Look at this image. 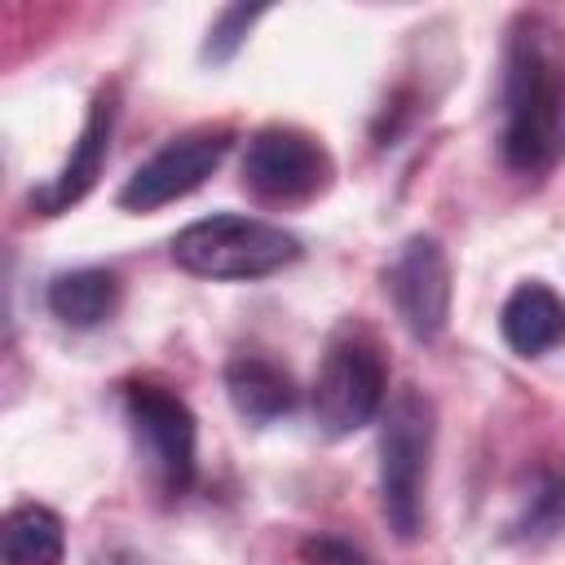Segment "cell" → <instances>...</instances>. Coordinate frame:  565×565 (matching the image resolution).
Masks as SVG:
<instances>
[{
    "instance_id": "obj_1",
    "label": "cell",
    "mask_w": 565,
    "mask_h": 565,
    "mask_svg": "<svg viewBox=\"0 0 565 565\" xmlns=\"http://www.w3.org/2000/svg\"><path fill=\"white\" fill-rule=\"evenodd\" d=\"M503 163L543 177L565 154V35L543 13H521L503 49Z\"/></svg>"
},
{
    "instance_id": "obj_2",
    "label": "cell",
    "mask_w": 565,
    "mask_h": 565,
    "mask_svg": "<svg viewBox=\"0 0 565 565\" xmlns=\"http://www.w3.org/2000/svg\"><path fill=\"white\" fill-rule=\"evenodd\" d=\"M172 260L194 278L247 282V278H269L287 265H296L300 238L274 221H260V216L216 212V216L190 221L172 238Z\"/></svg>"
},
{
    "instance_id": "obj_3",
    "label": "cell",
    "mask_w": 565,
    "mask_h": 565,
    "mask_svg": "<svg viewBox=\"0 0 565 565\" xmlns=\"http://www.w3.org/2000/svg\"><path fill=\"white\" fill-rule=\"evenodd\" d=\"M433 433L437 415L419 388H402L380 428V503L397 539H419L424 525V490L433 463Z\"/></svg>"
},
{
    "instance_id": "obj_4",
    "label": "cell",
    "mask_w": 565,
    "mask_h": 565,
    "mask_svg": "<svg viewBox=\"0 0 565 565\" xmlns=\"http://www.w3.org/2000/svg\"><path fill=\"white\" fill-rule=\"evenodd\" d=\"M388 362L366 327H340L313 375V419L327 437H349L384 411Z\"/></svg>"
},
{
    "instance_id": "obj_5",
    "label": "cell",
    "mask_w": 565,
    "mask_h": 565,
    "mask_svg": "<svg viewBox=\"0 0 565 565\" xmlns=\"http://www.w3.org/2000/svg\"><path fill=\"white\" fill-rule=\"evenodd\" d=\"M335 163L318 137L291 124H269L247 137L243 185L265 203H300L331 185Z\"/></svg>"
},
{
    "instance_id": "obj_6",
    "label": "cell",
    "mask_w": 565,
    "mask_h": 565,
    "mask_svg": "<svg viewBox=\"0 0 565 565\" xmlns=\"http://www.w3.org/2000/svg\"><path fill=\"white\" fill-rule=\"evenodd\" d=\"M230 146H234V128L230 124H199V128L163 141L124 181L119 207H128V212H154L163 203L185 199L190 190H199L221 168V159L230 154Z\"/></svg>"
},
{
    "instance_id": "obj_7",
    "label": "cell",
    "mask_w": 565,
    "mask_h": 565,
    "mask_svg": "<svg viewBox=\"0 0 565 565\" xmlns=\"http://www.w3.org/2000/svg\"><path fill=\"white\" fill-rule=\"evenodd\" d=\"M124 411L159 486L168 494H185L194 486V463H199L194 459V441H199L194 411L154 380H132L124 388Z\"/></svg>"
},
{
    "instance_id": "obj_8",
    "label": "cell",
    "mask_w": 565,
    "mask_h": 565,
    "mask_svg": "<svg viewBox=\"0 0 565 565\" xmlns=\"http://www.w3.org/2000/svg\"><path fill=\"white\" fill-rule=\"evenodd\" d=\"M384 291L415 340H437L450 322V260L433 234H411L384 269Z\"/></svg>"
},
{
    "instance_id": "obj_9",
    "label": "cell",
    "mask_w": 565,
    "mask_h": 565,
    "mask_svg": "<svg viewBox=\"0 0 565 565\" xmlns=\"http://www.w3.org/2000/svg\"><path fill=\"white\" fill-rule=\"evenodd\" d=\"M115 115H119V93H115V84H106V88L93 93L88 115H84V128H79V137H75L66 163L57 168V177H53L49 185L35 190L31 203H35L40 212L57 216V212H66L71 203H79V199L97 185L102 163H106V150H110V137H115Z\"/></svg>"
},
{
    "instance_id": "obj_10",
    "label": "cell",
    "mask_w": 565,
    "mask_h": 565,
    "mask_svg": "<svg viewBox=\"0 0 565 565\" xmlns=\"http://www.w3.org/2000/svg\"><path fill=\"white\" fill-rule=\"evenodd\" d=\"M499 331L512 353L543 358L565 344V300L547 282H521L499 309Z\"/></svg>"
},
{
    "instance_id": "obj_11",
    "label": "cell",
    "mask_w": 565,
    "mask_h": 565,
    "mask_svg": "<svg viewBox=\"0 0 565 565\" xmlns=\"http://www.w3.org/2000/svg\"><path fill=\"white\" fill-rule=\"evenodd\" d=\"M225 393L230 406L247 424H269L287 411H296V380L265 353H234L225 362Z\"/></svg>"
},
{
    "instance_id": "obj_12",
    "label": "cell",
    "mask_w": 565,
    "mask_h": 565,
    "mask_svg": "<svg viewBox=\"0 0 565 565\" xmlns=\"http://www.w3.org/2000/svg\"><path fill=\"white\" fill-rule=\"evenodd\" d=\"M119 274L115 269H102V265H88V269H66L49 282L44 291V305L49 313L62 322V327H75V331H88V327H102L115 309H119Z\"/></svg>"
},
{
    "instance_id": "obj_13",
    "label": "cell",
    "mask_w": 565,
    "mask_h": 565,
    "mask_svg": "<svg viewBox=\"0 0 565 565\" xmlns=\"http://www.w3.org/2000/svg\"><path fill=\"white\" fill-rule=\"evenodd\" d=\"M0 556L4 565H62L66 556V525L44 503H18L4 512L0 525Z\"/></svg>"
},
{
    "instance_id": "obj_14",
    "label": "cell",
    "mask_w": 565,
    "mask_h": 565,
    "mask_svg": "<svg viewBox=\"0 0 565 565\" xmlns=\"http://www.w3.org/2000/svg\"><path fill=\"white\" fill-rule=\"evenodd\" d=\"M260 18H265V9H247V4H230V9H221L216 22H212V31H207L203 57H207V62H230V57L243 49L247 31H252Z\"/></svg>"
},
{
    "instance_id": "obj_15",
    "label": "cell",
    "mask_w": 565,
    "mask_h": 565,
    "mask_svg": "<svg viewBox=\"0 0 565 565\" xmlns=\"http://www.w3.org/2000/svg\"><path fill=\"white\" fill-rule=\"evenodd\" d=\"M300 565H371V556L340 534H309L300 543Z\"/></svg>"
}]
</instances>
